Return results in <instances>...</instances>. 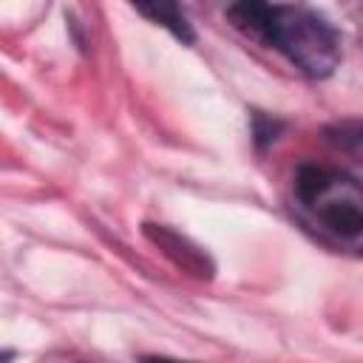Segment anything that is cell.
Segmentation results:
<instances>
[{
    "label": "cell",
    "instance_id": "4",
    "mask_svg": "<svg viewBox=\"0 0 363 363\" xmlns=\"http://www.w3.org/2000/svg\"><path fill=\"white\" fill-rule=\"evenodd\" d=\"M136 11L145 14V17H150V20L159 23V26L170 28L182 43H193V40H196V34H193V28H190L184 11H182L176 3H142V6H136Z\"/></svg>",
    "mask_w": 363,
    "mask_h": 363
},
{
    "label": "cell",
    "instance_id": "6",
    "mask_svg": "<svg viewBox=\"0 0 363 363\" xmlns=\"http://www.w3.org/2000/svg\"><path fill=\"white\" fill-rule=\"evenodd\" d=\"M14 360V352H9V349H0V363H11Z\"/></svg>",
    "mask_w": 363,
    "mask_h": 363
},
{
    "label": "cell",
    "instance_id": "1",
    "mask_svg": "<svg viewBox=\"0 0 363 363\" xmlns=\"http://www.w3.org/2000/svg\"><path fill=\"white\" fill-rule=\"evenodd\" d=\"M227 17L244 34L281 51L306 77H329L340 62V34L318 11L284 3H235Z\"/></svg>",
    "mask_w": 363,
    "mask_h": 363
},
{
    "label": "cell",
    "instance_id": "2",
    "mask_svg": "<svg viewBox=\"0 0 363 363\" xmlns=\"http://www.w3.org/2000/svg\"><path fill=\"white\" fill-rule=\"evenodd\" d=\"M295 199L326 233L349 241L360 235L363 190L357 179L323 164H301L295 173Z\"/></svg>",
    "mask_w": 363,
    "mask_h": 363
},
{
    "label": "cell",
    "instance_id": "5",
    "mask_svg": "<svg viewBox=\"0 0 363 363\" xmlns=\"http://www.w3.org/2000/svg\"><path fill=\"white\" fill-rule=\"evenodd\" d=\"M142 363H190V360H176V357H162V354H147Z\"/></svg>",
    "mask_w": 363,
    "mask_h": 363
},
{
    "label": "cell",
    "instance_id": "3",
    "mask_svg": "<svg viewBox=\"0 0 363 363\" xmlns=\"http://www.w3.org/2000/svg\"><path fill=\"white\" fill-rule=\"evenodd\" d=\"M145 235L162 250V252H167L182 269H187V272H196V275H210L213 272V267H210V261H207V255L199 250V247H193L187 238H182L179 233H173V230H167V227H156V224H145Z\"/></svg>",
    "mask_w": 363,
    "mask_h": 363
}]
</instances>
